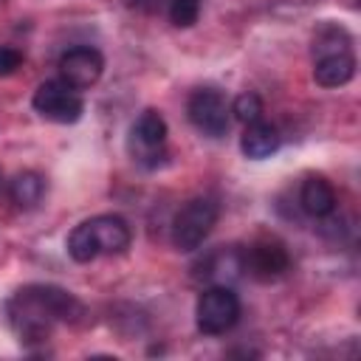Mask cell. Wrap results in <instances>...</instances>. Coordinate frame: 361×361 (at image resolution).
Returning <instances> with one entry per match:
<instances>
[{"mask_svg":"<svg viewBox=\"0 0 361 361\" xmlns=\"http://www.w3.org/2000/svg\"><path fill=\"white\" fill-rule=\"evenodd\" d=\"M11 330L23 344H42L56 324H76L85 316V305L59 285H25L6 302Z\"/></svg>","mask_w":361,"mask_h":361,"instance_id":"1","label":"cell"},{"mask_svg":"<svg viewBox=\"0 0 361 361\" xmlns=\"http://www.w3.org/2000/svg\"><path fill=\"white\" fill-rule=\"evenodd\" d=\"M355 76V51L347 28L324 23L313 37V79L322 87H341Z\"/></svg>","mask_w":361,"mask_h":361,"instance_id":"2","label":"cell"},{"mask_svg":"<svg viewBox=\"0 0 361 361\" xmlns=\"http://www.w3.org/2000/svg\"><path fill=\"white\" fill-rule=\"evenodd\" d=\"M130 226L118 214H96L68 234V254L73 262H93L102 254H124L130 248Z\"/></svg>","mask_w":361,"mask_h":361,"instance_id":"3","label":"cell"},{"mask_svg":"<svg viewBox=\"0 0 361 361\" xmlns=\"http://www.w3.org/2000/svg\"><path fill=\"white\" fill-rule=\"evenodd\" d=\"M217 217H220V203L214 197L200 195L186 200L172 220V245L178 251H197L217 226Z\"/></svg>","mask_w":361,"mask_h":361,"instance_id":"4","label":"cell"},{"mask_svg":"<svg viewBox=\"0 0 361 361\" xmlns=\"http://www.w3.org/2000/svg\"><path fill=\"white\" fill-rule=\"evenodd\" d=\"M243 305L231 285H209L197 296L195 305V324L203 336H223L240 322Z\"/></svg>","mask_w":361,"mask_h":361,"instance_id":"5","label":"cell"},{"mask_svg":"<svg viewBox=\"0 0 361 361\" xmlns=\"http://www.w3.org/2000/svg\"><path fill=\"white\" fill-rule=\"evenodd\" d=\"M166 135L169 127L164 121V116L152 107H147L130 127L127 133V152L138 166L155 169L164 158H166Z\"/></svg>","mask_w":361,"mask_h":361,"instance_id":"6","label":"cell"},{"mask_svg":"<svg viewBox=\"0 0 361 361\" xmlns=\"http://www.w3.org/2000/svg\"><path fill=\"white\" fill-rule=\"evenodd\" d=\"M186 116L197 133L209 138H223L231 124V104L217 87H197L186 102Z\"/></svg>","mask_w":361,"mask_h":361,"instance_id":"7","label":"cell"},{"mask_svg":"<svg viewBox=\"0 0 361 361\" xmlns=\"http://www.w3.org/2000/svg\"><path fill=\"white\" fill-rule=\"evenodd\" d=\"M31 104H34V110H37L42 118L56 121V124H73V121H79L82 113H85V102H82L79 90L71 87V85L62 82V79H48V82H42V85L34 90Z\"/></svg>","mask_w":361,"mask_h":361,"instance_id":"8","label":"cell"},{"mask_svg":"<svg viewBox=\"0 0 361 361\" xmlns=\"http://www.w3.org/2000/svg\"><path fill=\"white\" fill-rule=\"evenodd\" d=\"M290 268V254L282 240L259 237L243 251V271H248L257 282H276Z\"/></svg>","mask_w":361,"mask_h":361,"instance_id":"9","label":"cell"},{"mask_svg":"<svg viewBox=\"0 0 361 361\" xmlns=\"http://www.w3.org/2000/svg\"><path fill=\"white\" fill-rule=\"evenodd\" d=\"M102 73H104V56L93 45H76L59 56V79L76 90L93 87L102 79Z\"/></svg>","mask_w":361,"mask_h":361,"instance_id":"10","label":"cell"},{"mask_svg":"<svg viewBox=\"0 0 361 361\" xmlns=\"http://www.w3.org/2000/svg\"><path fill=\"white\" fill-rule=\"evenodd\" d=\"M195 279L206 285H231L243 274V248L237 245H220L209 251L197 265H195Z\"/></svg>","mask_w":361,"mask_h":361,"instance_id":"11","label":"cell"},{"mask_svg":"<svg viewBox=\"0 0 361 361\" xmlns=\"http://www.w3.org/2000/svg\"><path fill=\"white\" fill-rule=\"evenodd\" d=\"M282 138H279V130L265 121V118H257L251 124H245L243 130V138H240V149L245 158H254V161H262V158H271L276 149H279Z\"/></svg>","mask_w":361,"mask_h":361,"instance_id":"12","label":"cell"},{"mask_svg":"<svg viewBox=\"0 0 361 361\" xmlns=\"http://www.w3.org/2000/svg\"><path fill=\"white\" fill-rule=\"evenodd\" d=\"M299 203L310 217H330L336 212V189L322 175H307L299 186Z\"/></svg>","mask_w":361,"mask_h":361,"instance_id":"13","label":"cell"},{"mask_svg":"<svg viewBox=\"0 0 361 361\" xmlns=\"http://www.w3.org/2000/svg\"><path fill=\"white\" fill-rule=\"evenodd\" d=\"M45 192H48V183H45V178H42L39 172H34V169H25V172L14 175L11 186H8V195H11V200H14L20 209H37V206L42 203Z\"/></svg>","mask_w":361,"mask_h":361,"instance_id":"14","label":"cell"},{"mask_svg":"<svg viewBox=\"0 0 361 361\" xmlns=\"http://www.w3.org/2000/svg\"><path fill=\"white\" fill-rule=\"evenodd\" d=\"M200 6H203V0H166V14H169L172 25L189 28V25L197 23Z\"/></svg>","mask_w":361,"mask_h":361,"instance_id":"15","label":"cell"},{"mask_svg":"<svg viewBox=\"0 0 361 361\" xmlns=\"http://www.w3.org/2000/svg\"><path fill=\"white\" fill-rule=\"evenodd\" d=\"M231 116H234L237 121H243V124H251V121L262 118V99H259L257 93H251V90L240 93V96L231 102Z\"/></svg>","mask_w":361,"mask_h":361,"instance_id":"16","label":"cell"},{"mask_svg":"<svg viewBox=\"0 0 361 361\" xmlns=\"http://www.w3.org/2000/svg\"><path fill=\"white\" fill-rule=\"evenodd\" d=\"M20 65H23V54L17 48L0 45V76H11Z\"/></svg>","mask_w":361,"mask_h":361,"instance_id":"17","label":"cell"},{"mask_svg":"<svg viewBox=\"0 0 361 361\" xmlns=\"http://www.w3.org/2000/svg\"><path fill=\"white\" fill-rule=\"evenodd\" d=\"M130 6H135V8H144V11H158L161 6L166 8V0H130Z\"/></svg>","mask_w":361,"mask_h":361,"instance_id":"18","label":"cell"}]
</instances>
